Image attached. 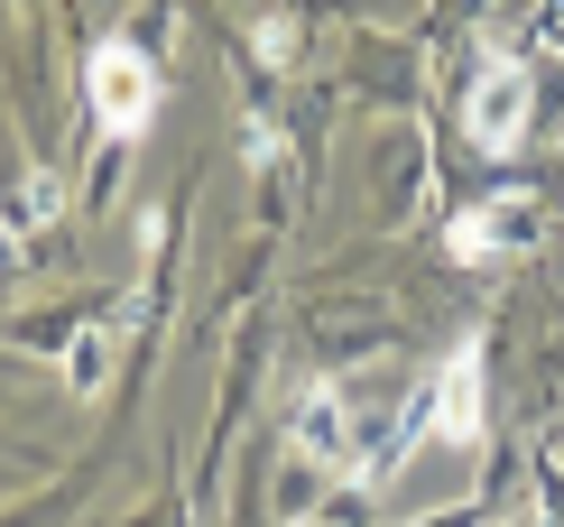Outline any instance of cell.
I'll return each mask as SVG.
<instances>
[{
	"mask_svg": "<svg viewBox=\"0 0 564 527\" xmlns=\"http://www.w3.org/2000/svg\"><path fill=\"white\" fill-rule=\"evenodd\" d=\"M528 111H536V75L519 46H481L473 56V93H463V139L481 158H509L528 139Z\"/></svg>",
	"mask_w": 564,
	"mask_h": 527,
	"instance_id": "6da1fadb",
	"label": "cell"
},
{
	"mask_svg": "<svg viewBox=\"0 0 564 527\" xmlns=\"http://www.w3.org/2000/svg\"><path fill=\"white\" fill-rule=\"evenodd\" d=\"M84 103H93V121H102L111 139H139L158 121V65L139 56L130 37H102L84 56Z\"/></svg>",
	"mask_w": 564,
	"mask_h": 527,
	"instance_id": "7a4b0ae2",
	"label": "cell"
},
{
	"mask_svg": "<svg viewBox=\"0 0 564 527\" xmlns=\"http://www.w3.org/2000/svg\"><path fill=\"white\" fill-rule=\"evenodd\" d=\"M546 241V204L536 195H481V204H463L454 223H444V250L454 259H519V250H536Z\"/></svg>",
	"mask_w": 564,
	"mask_h": 527,
	"instance_id": "3957f363",
	"label": "cell"
},
{
	"mask_svg": "<svg viewBox=\"0 0 564 527\" xmlns=\"http://www.w3.org/2000/svg\"><path fill=\"white\" fill-rule=\"evenodd\" d=\"M426 435H435V444H481V333H463V343L435 362Z\"/></svg>",
	"mask_w": 564,
	"mask_h": 527,
	"instance_id": "277c9868",
	"label": "cell"
},
{
	"mask_svg": "<svg viewBox=\"0 0 564 527\" xmlns=\"http://www.w3.org/2000/svg\"><path fill=\"white\" fill-rule=\"evenodd\" d=\"M296 444L315 453V463H334V472H351V482H361V453H351V398H343V389H305Z\"/></svg>",
	"mask_w": 564,
	"mask_h": 527,
	"instance_id": "5b68a950",
	"label": "cell"
},
{
	"mask_svg": "<svg viewBox=\"0 0 564 527\" xmlns=\"http://www.w3.org/2000/svg\"><path fill=\"white\" fill-rule=\"evenodd\" d=\"M121 333H130V305H121L111 324H84V333H75V362H65V379H75V389H102V362H111V343H121Z\"/></svg>",
	"mask_w": 564,
	"mask_h": 527,
	"instance_id": "8992f818",
	"label": "cell"
},
{
	"mask_svg": "<svg viewBox=\"0 0 564 527\" xmlns=\"http://www.w3.org/2000/svg\"><path fill=\"white\" fill-rule=\"evenodd\" d=\"M250 46H260V65H288L296 56V19H260V37H250Z\"/></svg>",
	"mask_w": 564,
	"mask_h": 527,
	"instance_id": "52a82bcc",
	"label": "cell"
},
{
	"mask_svg": "<svg viewBox=\"0 0 564 527\" xmlns=\"http://www.w3.org/2000/svg\"><path fill=\"white\" fill-rule=\"evenodd\" d=\"M241 158H250V166H269V158H278V121H269V111H250V130H241Z\"/></svg>",
	"mask_w": 564,
	"mask_h": 527,
	"instance_id": "ba28073f",
	"label": "cell"
},
{
	"mask_svg": "<svg viewBox=\"0 0 564 527\" xmlns=\"http://www.w3.org/2000/svg\"><path fill=\"white\" fill-rule=\"evenodd\" d=\"M10 259H19V223H0V269H10Z\"/></svg>",
	"mask_w": 564,
	"mask_h": 527,
	"instance_id": "9c48e42d",
	"label": "cell"
},
{
	"mask_svg": "<svg viewBox=\"0 0 564 527\" xmlns=\"http://www.w3.org/2000/svg\"><path fill=\"white\" fill-rule=\"evenodd\" d=\"M546 29H564V0H546Z\"/></svg>",
	"mask_w": 564,
	"mask_h": 527,
	"instance_id": "30bf717a",
	"label": "cell"
}]
</instances>
